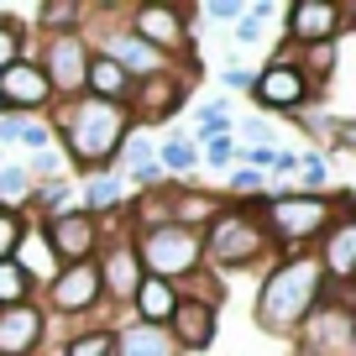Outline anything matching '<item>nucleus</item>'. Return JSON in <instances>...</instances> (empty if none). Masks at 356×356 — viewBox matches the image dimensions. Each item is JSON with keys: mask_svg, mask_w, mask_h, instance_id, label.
<instances>
[{"mask_svg": "<svg viewBox=\"0 0 356 356\" xmlns=\"http://www.w3.org/2000/svg\"><path fill=\"white\" fill-rule=\"evenodd\" d=\"M178 105H184V74H178V68H168V74H157V79H142V84H131V95H126V115H131V126H142V131L173 121Z\"/></svg>", "mask_w": 356, "mask_h": 356, "instance_id": "12", "label": "nucleus"}, {"mask_svg": "<svg viewBox=\"0 0 356 356\" xmlns=\"http://www.w3.org/2000/svg\"><path fill=\"white\" fill-rule=\"evenodd\" d=\"M84 95L89 100H111V105H126V95H131V79L121 74V68L111 63V58H89V68H84Z\"/></svg>", "mask_w": 356, "mask_h": 356, "instance_id": "22", "label": "nucleus"}, {"mask_svg": "<svg viewBox=\"0 0 356 356\" xmlns=\"http://www.w3.org/2000/svg\"><path fill=\"white\" fill-rule=\"evenodd\" d=\"M37 32L42 37L84 32V6H79V0H42V6H37Z\"/></svg>", "mask_w": 356, "mask_h": 356, "instance_id": "24", "label": "nucleus"}, {"mask_svg": "<svg viewBox=\"0 0 356 356\" xmlns=\"http://www.w3.org/2000/svg\"><path fill=\"white\" fill-rule=\"evenodd\" d=\"M95 273H100V299L111 304H131L136 283L147 278L142 262H136V246H131V231H115L100 241V252H95Z\"/></svg>", "mask_w": 356, "mask_h": 356, "instance_id": "11", "label": "nucleus"}, {"mask_svg": "<svg viewBox=\"0 0 356 356\" xmlns=\"http://www.w3.org/2000/svg\"><path fill=\"white\" fill-rule=\"evenodd\" d=\"M189 22H194V6H173V0L126 6V26H131L147 47H157L163 58H178L189 47Z\"/></svg>", "mask_w": 356, "mask_h": 356, "instance_id": "6", "label": "nucleus"}, {"mask_svg": "<svg viewBox=\"0 0 356 356\" xmlns=\"http://www.w3.org/2000/svg\"><path fill=\"white\" fill-rule=\"evenodd\" d=\"M299 168V152H273V173H293Z\"/></svg>", "mask_w": 356, "mask_h": 356, "instance_id": "42", "label": "nucleus"}, {"mask_svg": "<svg viewBox=\"0 0 356 356\" xmlns=\"http://www.w3.org/2000/svg\"><path fill=\"white\" fill-rule=\"evenodd\" d=\"M37 293V273L26 262H0V309H11V304H26Z\"/></svg>", "mask_w": 356, "mask_h": 356, "instance_id": "25", "label": "nucleus"}, {"mask_svg": "<svg viewBox=\"0 0 356 356\" xmlns=\"http://www.w3.org/2000/svg\"><path fill=\"white\" fill-rule=\"evenodd\" d=\"M136 262H142L147 278H163V283H184L194 273H204V246L200 231H184V225H157V231H136Z\"/></svg>", "mask_w": 356, "mask_h": 356, "instance_id": "5", "label": "nucleus"}, {"mask_svg": "<svg viewBox=\"0 0 356 356\" xmlns=\"http://www.w3.org/2000/svg\"><path fill=\"white\" fill-rule=\"evenodd\" d=\"M351 210V194H273V200L262 204V225H267V241H278L283 257L289 252H304L309 241H320V231L335 220V215Z\"/></svg>", "mask_w": 356, "mask_h": 356, "instance_id": "3", "label": "nucleus"}, {"mask_svg": "<svg viewBox=\"0 0 356 356\" xmlns=\"http://www.w3.org/2000/svg\"><path fill=\"white\" fill-rule=\"evenodd\" d=\"M200 246H204V262L220 267V273H236V267H252L273 252L267 241V225L252 204H225L210 225L200 231Z\"/></svg>", "mask_w": 356, "mask_h": 356, "instance_id": "4", "label": "nucleus"}, {"mask_svg": "<svg viewBox=\"0 0 356 356\" xmlns=\"http://www.w3.org/2000/svg\"><path fill=\"white\" fill-rule=\"evenodd\" d=\"M32 231L26 225L22 210H0V262H11V257H22V236Z\"/></svg>", "mask_w": 356, "mask_h": 356, "instance_id": "28", "label": "nucleus"}, {"mask_svg": "<svg viewBox=\"0 0 356 356\" xmlns=\"http://www.w3.org/2000/svg\"><path fill=\"white\" fill-rule=\"evenodd\" d=\"M37 236H42L53 267H74V262H95V252H100V241H105V220H95V215H84V210H68V215L42 220Z\"/></svg>", "mask_w": 356, "mask_h": 356, "instance_id": "9", "label": "nucleus"}, {"mask_svg": "<svg viewBox=\"0 0 356 356\" xmlns=\"http://www.w3.org/2000/svg\"><path fill=\"white\" fill-rule=\"evenodd\" d=\"M58 168H63V157H58L53 147H47V152H37V157H32V168H26V173H32V184H37V178H47V184H53V173H58Z\"/></svg>", "mask_w": 356, "mask_h": 356, "instance_id": "36", "label": "nucleus"}, {"mask_svg": "<svg viewBox=\"0 0 356 356\" xmlns=\"http://www.w3.org/2000/svg\"><path fill=\"white\" fill-rule=\"evenodd\" d=\"M89 58H95V47H89V37H79V32L42 37V58H37V68H42L53 100H79V95H84Z\"/></svg>", "mask_w": 356, "mask_h": 356, "instance_id": "7", "label": "nucleus"}, {"mask_svg": "<svg viewBox=\"0 0 356 356\" xmlns=\"http://www.w3.org/2000/svg\"><path fill=\"white\" fill-rule=\"evenodd\" d=\"M330 283L314 252H289L267 267L262 289H257V330L267 335H299V325L325 304Z\"/></svg>", "mask_w": 356, "mask_h": 356, "instance_id": "1", "label": "nucleus"}, {"mask_svg": "<svg viewBox=\"0 0 356 356\" xmlns=\"http://www.w3.org/2000/svg\"><path fill=\"white\" fill-rule=\"evenodd\" d=\"M351 6H335V0H293L283 6V37H289V53L314 42H346L351 32Z\"/></svg>", "mask_w": 356, "mask_h": 356, "instance_id": "8", "label": "nucleus"}, {"mask_svg": "<svg viewBox=\"0 0 356 356\" xmlns=\"http://www.w3.org/2000/svg\"><path fill=\"white\" fill-rule=\"evenodd\" d=\"M121 204H126V178L121 173H95L84 184V204H79V210L95 215V220H105V215H115Z\"/></svg>", "mask_w": 356, "mask_h": 356, "instance_id": "23", "label": "nucleus"}, {"mask_svg": "<svg viewBox=\"0 0 356 356\" xmlns=\"http://www.w3.org/2000/svg\"><path fill=\"white\" fill-rule=\"evenodd\" d=\"M53 105V89H47L37 58H16L6 74H0V111H47Z\"/></svg>", "mask_w": 356, "mask_h": 356, "instance_id": "16", "label": "nucleus"}, {"mask_svg": "<svg viewBox=\"0 0 356 356\" xmlns=\"http://www.w3.org/2000/svg\"><path fill=\"white\" fill-rule=\"evenodd\" d=\"M200 163H204V168H220V173H231V168L241 163V142H236V131H231V136H215V142H204Z\"/></svg>", "mask_w": 356, "mask_h": 356, "instance_id": "29", "label": "nucleus"}, {"mask_svg": "<svg viewBox=\"0 0 356 356\" xmlns=\"http://www.w3.org/2000/svg\"><path fill=\"white\" fill-rule=\"evenodd\" d=\"M220 84H225V89H252V68L225 63V68H220Z\"/></svg>", "mask_w": 356, "mask_h": 356, "instance_id": "38", "label": "nucleus"}, {"mask_svg": "<svg viewBox=\"0 0 356 356\" xmlns=\"http://www.w3.org/2000/svg\"><path fill=\"white\" fill-rule=\"evenodd\" d=\"M231 189L236 194H257V189H262V173H252V168H231Z\"/></svg>", "mask_w": 356, "mask_h": 356, "instance_id": "37", "label": "nucleus"}, {"mask_svg": "<svg viewBox=\"0 0 356 356\" xmlns=\"http://www.w3.org/2000/svg\"><path fill=\"white\" fill-rule=\"evenodd\" d=\"M309 95H314V89H309V79L299 74V63H293L289 47H283V53H273V58L252 74V100L262 105V111H289V115H293Z\"/></svg>", "mask_w": 356, "mask_h": 356, "instance_id": "10", "label": "nucleus"}, {"mask_svg": "<svg viewBox=\"0 0 356 356\" xmlns=\"http://www.w3.org/2000/svg\"><path fill=\"white\" fill-rule=\"evenodd\" d=\"M314 257H320L325 283H330V289H351V267H356V215L351 210L335 215V220L320 231Z\"/></svg>", "mask_w": 356, "mask_h": 356, "instance_id": "15", "label": "nucleus"}, {"mask_svg": "<svg viewBox=\"0 0 356 356\" xmlns=\"http://www.w3.org/2000/svg\"><path fill=\"white\" fill-rule=\"evenodd\" d=\"M100 58H111L115 68H121L131 84H142V79H157V74H168L173 68V58H163L157 47H147L142 37L131 32V26H105L100 32V47H95Z\"/></svg>", "mask_w": 356, "mask_h": 356, "instance_id": "13", "label": "nucleus"}, {"mask_svg": "<svg viewBox=\"0 0 356 356\" xmlns=\"http://www.w3.org/2000/svg\"><path fill=\"white\" fill-rule=\"evenodd\" d=\"M131 309H136L142 325H163L168 330V320H173V309H178V289L163 283V278H142L136 293H131Z\"/></svg>", "mask_w": 356, "mask_h": 356, "instance_id": "20", "label": "nucleus"}, {"mask_svg": "<svg viewBox=\"0 0 356 356\" xmlns=\"http://www.w3.org/2000/svg\"><path fill=\"white\" fill-rule=\"evenodd\" d=\"M246 16L262 26V22H273V16H278V6H273V0H257V6H246Z\"/></svg>", "mask_w": 356, "mask_h": 356, "instance_id": "40", "label": "nucleus"}, {"mask_svg": "<svg viewBox=\"0 0 356 356\" xmlns=\"http://www.w3.org/2000/svg\"><path fill=\"white\" fill-rule=\"evenodd\" d=\"M42 335H47V309L37 299L0 309V356H37Z\"/></svg>", "mask_w": 356, "mask_h": 356, "instance_id": "17", "label": "nucleus"}, {"mask_svg": "<svg viewBox=\"0 0 356 356\" xmlns=\"http://www.w3.org/2000/svg\"><path fill=\"white\" fill-rule=\"evenodd\" d=\"M16 58H26V32H22L16 22H6V16H0V74H6Z\"/></svg>", "mask_w": 356, "mask_h": 356, "instance_id": "31", "label": "nucleus"}, {"mask_svg": "<svg viewBox=\"0 0 356 356\" xmlns=\"http://www.w3.org/2000/svg\"><path fill=\"white\" fill-rule=\"evenodd\" d=\"M95 304H100V273H95V262L58 267L53 278H47V309L53 314H89Z\"/></svg>", "mask_w": 356, "mask_h": 356, "instance_id": "14", "label": "nucleus"}, {"mask_svg": "<svg viewBox=\"0 0 356 356\" xmlns=\"http://www.w3.org/2000/svg\"><path fill=\"white\" fill-rule=\"evenodd\" d=\"M293 173H304V184H309V194H314L325 178H330V163H325L320 147H309V152H299V168H293Z\"/></svg>", "mask_w": 356, "mask_h": 356, "instance_id": "33", "label": "nucleus"}, {"mask_svg": "<svg viewBox=\"0 0 356 356\" xmlns=\"http://www.w3.org/2000/svg\"><path fill=\"white\" fill-rule=\"evenodd\" d=\"M194 16H210V22L236 26V22L246 16V6H241V0H210V6H194Z\"/></svg>", "mask_w": 356, "mask_h": 356, "instance_id": "34", "label": "nucleus"}, {"mask_svg": "<svg viewBox=\"0 0 356 356\" xmlns=\"http://www.w3.org/2000/svg\"><path fill=\"white\" fill-rule=\"evenodd\" d=\"M47 142H53V126L47 121H32V115H22V131H16V147H26V152H47Z\"/></svg>", "mask_w": 356, "mask_h": 356, "instance_id": "32", "label": "nucleus"}, {"mask_svg": "<svg viewBox=\"0 0 356 356\" xmlns=\"http://www.w3.org/2000/svg\"><path fill=\"white\" fill-rule=\"evenodd\" d=\"M168 335H173L178 351H204L215 341V304H204V299L178 289V309L168 320Z\"/></svg>", "mask_w": 356, "mask_h": 356, "instance_id": "18", "label": "nucleus"}, {"mask_svg": "<svg viewBox=\"0 0 356 356\" xmlns=\"http://www.w3.org/2000/svg\"><path fill=\"white\" fill-rule=\"evenodd\" d=\"M241 136L252 147H273V121H262V115H246L241 121Z\"/></svg>", "mask_w": 356, "mask_h": 356, "instance_id": "35", "label": "nucleus"}, {"mask_svg": "<svg viewBox=\"0 0 356 356\" xmlns=\"http://www.w3.org/2000/svg\"><path fill=\"white\" fill-rule=\"evenodd\" d=\"M115 356H178V346H173V335H168L163 325L131 320L121 335H115Z\"/></svg>", "mask_w": 356, "mask_h": 356, "instance_id": "21", "label": "nucleus"}, {"mask_svg": "<svg viewBox=\"0 0 356 356\" xmlns=\"http://www.w3.org/2000/svg\"><path fill=\"white\" fill-rule=\"evenodd\" d=\"M152 163L163 168V173H194V168H200V147H194L189 136H168Z\"/></svg>", "mask_w": 356, "mask_h": 356, "instance_id": "27", "label": "nucleus"}, {"mask_svg": "<svg viewBox=\"0 0 356 356\" xmlns=\"http://www.w3.org/2000/svg\"><path fill=\"white\" fill-rule=\"evenodd\" d=\"M58 136H63L68 147V163L84 168L89 178L95 173H121V142L131 136V115H126V105H111V100H89V95H79V100H63V111L53 115Z\"/></svg>", "mask_w": 356, "mask_h": 356, "instance_id": "2", "label": "nucleus"}, {"mask_svg": "<svg viewBox=\"0 0 356 356\" xmlns=\"http://www.w3.org/2000/svg\"><path fill=\"white\" fill-rule=\"evenodd\" d=\"M257 37H262V26H257L252 16H241V22H236V42H246V47H252Z\"/></svg>", "mask_w": 356, "mask_h": 356, "instance_id": "39", "label": "nucleus"}, {"mask_svg": "<svg viewBox=\"0 0 356 356\" xmlns=\"http://www.w3.org/2000/svg\"><path fill=\"white\" fill-rule=\"evenodd\" d=\"M236 126H231V105H204V115H200V126H194V142H215V136H231Z\"/></svg>", "mask_w": 356, "mask_h": 356, "instance_id": "30", "label": "nucleus"}, {"mask_svg": "<svg viewBox=\"0 0 356 356\" xmlns=\"http://www.w3.org/2000/svg\"><path fill=\"white\" fill-rule=\"evenodd\" d=\"M16 131H22V115H0V142L16 147Z\"/></svg>", "mask_w": 356, "mask_h": 356, "instance_id": "41", "label": "nucleus"}, {"mask_svg": "<svg viewBox=\"0 0 356 356\" xmlns=\"http://www.w3.org/2000/svg\"><path fill=\"white\" fill-rule=\"evenodd\" d=\"M58 356H115V330H105V325H89V330H74L63 341V351Z\"/></svg>", "mask_w": 356, "mask_h": 356, "instance_id": "26", "label": "nucleus"}, {"mask_svg": "<svg viewBox=\"0 0 356 356\" xmlns=\"http://www.w3.org/2000/svg\"><path fill=\"white\" fill-rule=\"evenodd\" d=\"M220 210H225V200H220L215 189H168V225L204 231Z\"/></svg>", "mask_w": 356, "mask_h": 356, "instance_id": "19", "label": "nucleus"}]
</instances>
